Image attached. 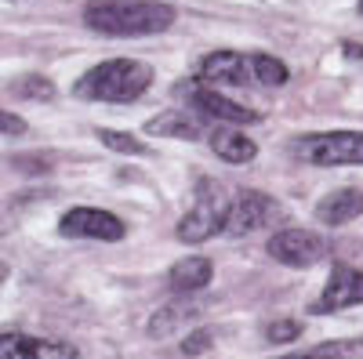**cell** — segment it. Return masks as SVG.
<instances>
[{"label":"cell","mask_w":363,"mask_h":359,"mask_svg":"<svg viewBox=\"0 0 363 359\" xmlns=\"http://www.w3.org/2000/svg\"><path fill=\"white\" fill-rule=\"evenodd\" d=\"M174 22V8L164 0H87L84 25L102 37H153Z\"/></svg>","instance_id":"6da1fadb"},{"label":"cell","mask_w":363,"mask_h":359,"mask_svg":"<svg viewBox=\"0 0 363 359\" xmlns=\"http://www.w3.org/2000/svg\"><path fill=\"white\" fill-rule=\"evenodd\" d=\"M153 84V66L138 62V58H109V62L91 66L77 84H73V95L84 102H113V106H124L135 102L149 91Z\"/></svg>","instance_id":"7a4b0ae2"},{"label":"cell","mask_w":363,"mask_h":359,"mask_svg":"<svg viewBox=\"0 0 363 359\" xmlns=\"http://www.w3.org/2000/svg\"><path fill=\"white\" fill-rule=\"evenodd\" d=\"M225 211H229L225 189L215 178H196V196H193L189 215L178 222V239L182 244H207L215 232H222Z\"/></svg>","instance_id":"3957f363"},{"label":"cell","mask_w":363,"mask_h":359,"mask_svg":"<svg viewBox=\"0 0 363 359\" xmlns=\"http://www.w3.org/2000/svg\"><path fill=\"white\" fill-rule=\"evenodd\" d=\"M294 156L313 167H363V131H316L294 142Z\"/></svg>","instance_id":"277c9868"},{"label":"cell","mask_w":363,"mask_h":359,"mask_svg":"<svg viewBox=\"0 0 363 359\" xmlns=\"http://www.w3.org/2000/svg\"><path fill=\"white\" fill-rule=\"evenodd\" d=\"M178 95L193 106L196 116H207V120H218L222 127H244V124H258V113L240 106L233 98H225L215 87H203V84H178Z\"/></svg>","instance_id":"5b68a950"},{"label":"cell","mask_w":363,"mask_h":359,"mask_svg":"<svg viewBox=\"0 0 363 359\" xmlns=\"http://www.w3.org/2000/svg\"><path fill=\"white\" fill-rule=\"evenodd\" d=\"M265 251H269V258H277L287 268H309L327 254V239L320 232H306V229H280L269 236Z\"/></svg>","instance_id":"8992f818"},{"label":"cell","mask_w":363,"mask_h":359,"mask_svg":"<svg viewBox=\"0 0 363 359\" xmlns=\"http://www.w3.org/2000/svg\"><path fill=\"white\" fill-rule=\"evenodd\" d=\"M58 232L69 239H102V244H116V239L128 236V225L109 211L99 207H73L58 218Z\"/></svg>","instance_id":"52a82bcc"},{"label":"cell","mask_w":363,"mask_h":359,"mask_svg":"<svg viewBox=\"0 0 363 359\" xmlns=\"http://www.w3.org/2000/svg\"><path fill=\"white\" fill-rule=\"evenodd\" d=\"M277 215H280V207H277V200H272V196H265L258 189H244L236 200H229L222 232L225 236H247V232L269 225Z\"/></svg>","instance_id":"ba28073f"},{"label":"cell","mask_w":363,"mask_h":359,"mask_svg":"<svg viewBox=\"0 0 363 359\" xmlns=\"http://www.w3.org/2000/svg\"><path fill=\"white\" fill-rule=\"evenodd\" d=\"M352 305H363V273L345 261H335L323 294L313 302V312H342Z\"/></svg>","instance_id":"9c48e42d"},{"label":"cell","mask_w":363,"mask_h":359,"mask_svg":"<svg viewBox=\"0 0 363 359\" xmlns=\"http://www.w3.org/2000/svg\"><path fill=\"white\" fill-rule=\"evenodd\" d=\"M196 76L203 80V87H247L251 84V66H247V55L240 51H211L200 58V69Z\"/></svg>","instance_id":"30bf717a"},{"label":"cell","mask_w":363,"mask_h":359,"mask_svg":"<svg viewBox=\"0 0 363 359\" xmlns=\"http://www.w3.org/2000/svg\"><path fill=\"white\" fill-rule=\"evenodd\" d=\"M0 359H80L69 341L33 338V334H0Z\"/></svg>","instance_id":"8fae6325"},{"label":"cell","mask_w":363,"mask_h":359,"mask_svg":"<svg viewBox=\"0 0 363 359\" xmlns=\"http://www.w3.org/2000/svg\"><path fill=\"white\" fill-rule=\"evenodd\" d=\"M203 309H207V302H196V294L178 297V302H171V305L153 312V319H149V338L164 341V338H171L178 331H186V326H193L203 316Z\"/></svg>","instance_id":"7c38bea8"},{"label":"cell","mask_w":363,"mask_h":359,"mask_svg":"<svg viewBox=\"0 0 363 359\" xmlns=\"http://www.w3.org/2000/svg\"><path fill=\"white\" fill-rule=\"evenodd\" d=\"M211 280H215V265H211V258H182V261L171 265V273H167V287L178 297L207 290Z\"/></svg>","instance_id":"4fadbf2b"},{"label":"cell","mask_w":363,"mask_h":359,"mask_svg":"<svg viewBox=\"0 0 363 359\" xmlns=\"http://www.w3.org/2000/svg\"><path fill=\"white\" fill-rule=\"evenodd\" d=\"M363 215V189H335L316 203V218L323 225H349Z\"/></svg>","instance_id":"5bb4252c"},{"label":"cell","mask_w":363,"mask_h":359,"mask_svg":"<svg viewBox=\"0 0 363 359\" xmlns=\"http://www.w3.org/2000/svg\"><path fill=\"white\" fill-rule=\"evenodd\" d=\"M207 142H211V153L215 156H222L225 164H251L255 156H258V145L244 135V131H236V127H215L207 135Z\"/></svg>","instance_id":"9a60e30c"},{"label":"cell","mask_w":363,"mask_h":359,"mask_svg":"<svg viewBox=\"0 0 363 359\" xmlns=\"http://www.w3.org/2000/svg\"><path fill=\"white\" fill-rule=\"evenodd\" d=\"M145 135H153V138H186V142H193V138L203 135V124H200L196 116H189V113L171 109V113H160L157 120H149V124H145Z\"/></svg>","instance_id":"2e32d148"},{"label":"cell","mask_w":363,"mask_h":359,"mask_svg":"<svg viewBox=\"0 0 363 359\" xmlns=\"http://www.w3.org/2000/svg\"><path fill=\"white\" fill-rule=\"evenodd\" d=\"M363 355V341L359 338H338V341H320L313 348H301V352H287L280 359H356Z\"/></svg>","instance_id":"e0dca14e"},{"label":"cell","mask_w":363,"mask_h":359,"mask_svg":"<svg viewBox=\"0 0 363 359\" xmlns=\"http://www.w3.org/2000/svg\"><path fill=\"white\" fill-rule=\"evenodd\" d=\"M247 66H251V80L262 84V87H284L291 80V69L272 55H247Z\"/></svg>","instance_id":"ac0fdd59"},{"label":"cell","mask_w":363,"mask_h":359,"mask_svg":"<svg viewBox=\"0 0 363 359\" xmlns=\"http://www.w3.org/2000/svg\"><path fill=\"white\" fill-rule=\"evenodd\" d=\"M95 138L102 142V145H109L113 153H128V156H149L153 149L149 145H142L135 135H128V131H109V127H99L95 131Z\"/></svg>","instance_id":"d6986e66"},{"label":"cell","mask_w":363,"mask_h":359,"mask_svg":"<svg viewBox=\"0 0 363 359\" xmlns=\"http://www.w3.org/2000/svg\"><path fill=\"white\" fill-rule=\"evenodd\" d=\"M11 91H15L18 98L48 102V98H55V84H51L48 76H22V80H15V87H11Z\"/></svg>","instance_id":"ffe728a7"},{"label":"cell","mask_w":363,"mask_h":359,"mask_svg":"<svg viewBox=\"0 0 363 359\" xmlns=\"http://www.w3.org/2000/svg\"><path fill=\"white\" fill-rule=\"evenodd\" d=\"M298 338H301V323L298 319H272L265 326V341H272V345H291Z\"/></svg>","instance_id":"44dd1931"},{"label":"cell","mask_w":363,"mask_h":359,"mask_svg":"<svg viewBox=\"0 0 363 359\" xmlns=\"http://www.w3.org/2000/svg\"><path fill=\"white\" fill-rule=\"evenodd\" d=\"M211 341H215V334H211V326H196V331L186 334V341H182V355H203L211 348Z\"/></svg>","instance_id":"7402d4cb"},{"label":"cell","mask_w":363,"mask_h":359,"mask_svg":"<svg viewBox=\"0 0 363 359\" xmlns=\"http://www.w3.org/2000/svg\"><path fill=\"white\" fill-rule=\"evenodd\" d=\"M0 135H26V120L8 113V109H0Z\"/></svg>","instance_id":"603a6c76"},{"label":"cell","mask_w":363,"mask_h":359,"mask_svg":"<svg viewBox=\"0 0 363 359\" xmlns=\"http://www.w3.org/2000/svg\"><path fill=\"white\" fill-rule=\"evenodd\" d=\"M342 51L352 58V62H359V66H363V44H352V40H345V44H342Z\"/></svg>","instance_id":"cb8c5ba5"},{"label":"cell","mask_w":363,"mask_h":359,"mask_svg":"<svg viewBox=\"0 0 363 359\" xmlns=\"http://www.w3.org/2000/svg\"><path fill=\"white\" fill-rule=\"evenodd\" d=\"M11 276V268H8V261H0V287H4V280Z\"/></svg>","instance_id":"d4e9b609"},{"label":"cell","mask_w":363,"mask_h":359,"mask_svg":"<svg viewBox=\"0 0 363 359\" xmlns=\"http://www.w3.org/2000/svg\"><path fill=\"white\" fill-rule=\"evenodd\" d=\"M356 8H359V15H363V0H359V4H356Z\"/></svg>","instance_id":"484cf974"}]
</instances>
